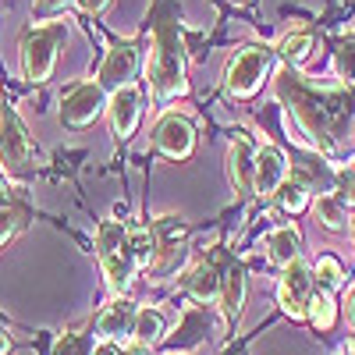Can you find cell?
<instances>
[{
  "instance_id": "1",
  "label": "cell",
  "mask_w": 355,
  "mask_h": 355,
  "mask_svg": "<svg viewBox=\"0 0 355 355\" xmlns=\"http://www.w3.org/2000/svg\"><path fill=\"white\" fill-rule=\"evenodd\" d=\"M277 96L291 107L299 128L320 146L323 153L334 150V139H338V125L348 117L355 96L348 85H320L309 82L299 71H281L277 75Z\"/></svg>"
},
{
  "instance_id": "2",
  "label": "cell",
  "mask_w": 355,
  "mask_h": 355,
  "mask_svg": "<svg viewBox=\"0 0 355 355\" xmlns=\"http://www.w3.org/2000/svg\"><path fill=\"white\" fill-rule=\"evenodd\" d=\"M96 256H100V266H103L107 288L114 295H125L128 284L135 281V270H139L128 231L121 224H114V220H103L96 227Z\"/></svg>"
},
{
  "instance_id": "3",
  "label": "cell",
  "mask_w": 355,
  "mask_h": 355,
  "mask_svg": "<svg viewBox=\"0 0 355 355\" xmlns=\"http://www.w3.org/2000/svg\"><path fill=\"white\" fill-rule=\"evenodd\" d=\"M68 36V25L64 21H46L36 25L21 36V71L28 82H46L53 64H57V50H61Z\"/></svg>"
},
{
  "instance_id": "4",
  "label": "cell",
  "mask_w": 355,
  "mask_h": 355,
  "mask_svg": "<svg viewBox=\"0 0 355 355\" xmlns=\"http://www.w3.org/2000/svg\"><path fill=\"white\" fill-rule=\"evenodd\" d=\"M150 89L157 100H174L182 96L189 82H185V57H182V43L171 28L157 36V50H153V64H150Z\"/></svg>"
},
{
  "instance_id": "5",
  "label": "cell",
  "mask_w": 355,
  "mask_h": 355,
  "mask_svg": "<svg viewBox=\"0 0 355 355\" xmlns=\"http://www.w3.org/2000/svg\"><path fill=\"white\" fill-rule=\"evenodd\" d=\"M270 61H274V53L266 50V46H256V43L234 50L227 68H224V89H227V96H234V100L252 96L256 89L263 85V75L270 71Z\"/></svg>"
},
{
  "instance_id": "6",
  "label": "cell",
  "mask_w": 355,
  "mask_h": 355,
  "mask_svg": "<svg viewBox=\"0 0 355 355\" xmlns=\"http://www.w3.org/2000/svg\"><path fill=\"white\" fill-rule=\"evenodd\" d=\"M103 110H107V93L100 89V82H78L61 100V121L68 128H89Z\"/></svg>"
},
{
  "instance_id": "7",
  "label": "cell",
  "mask_w": 355,
  "mask_h": 355,
  "mask_svg": "<svg viewBox=\"0 0 355 355\" xmlns=\"http://www.w3.org/2000/svg\"><path fill=\"white\" fill-rule=\"evenodd\" d=\"M313 266L306 259H295L284 266V274H281V284H277V306L291 316V320H302L306 316V306L313 299Z\"/></svg>"
},
{
  "instance_id": "8",
  "label": "cell",
  "mask_w": 355,
  "mask_h": 355,
  "mask_svg": "<svg viewBox=\"0 0 355 355\" xmlns=\"http://www.w3.org/2000/svg\"><path fill=\"white\" fill-rule=\"evenodd\" d=\"M33 164V142L15 110H0V167L8 174H21Z\"/></svg>"
},
{
  "instance_id": "9",
  "label": "cell",
  "mask_w": 355,
  "mask_h": 355,
  "mask_svg": "<svg viewBox=\"0 0 355 355\" xmlns=\"http://www.w3.org/2000/svg\"><path fill=\"white\" fill-rule=\"evenodd\" d=\"M153 146L167 160H189L196 150V128L182 114H164L153 128Z\"/></svg>"
},
{
  "instance_id": "10",
  "label": "cell",
  "mask_w": 355,
  "mask_h": 355,
  "mask_svg": "<svg viewBox=\"0 0 355 355\" xmlns=\"http://www.w3.org/2000/svg\"><path fill=\"white\" fill-rule=\"evenodd\" d=\"M135 71H139V46L135 43H121V46L107 50L96 82H100L103 93H114V89H121V85H132Z\"/></svg>"
},
{
  "instance_id": "11",
  "label": "cell",
  "mask_w": 355,
  "mask_h": 355,
  "mask_svg": "<svg viewBox=\"0 0 355 355\" xmlns=\"http://www.w3.org/2000/svg\"><path fill=\"white\" fill-rule=\"evenodd\" d=\"M256 153L259 146L249 139V132H234L231 146H227V178L234 192H252L256 185Z\"/></svg>"
},
{
  "instance_id": "12",
  "label": "cell",
  "mask_w": 355,
  "mask_h": 355,
  "mask_svg": "<svg viewBox=\"0 0 355 355\" xmlns=\"http://www.w3.org/2000/svg\"><path fill=\"white\" fill-rule=\"evenodd\" d=\"M135 316H139V309H135V302L132 299H125V295H117L114 302H107L103 306V313L96 316V334L103 338V341H128L132 334H135Z\"/></svg>"
},
{
  "instance_id": "13",
  "label": "cell",
  "mask_w": 355,
  "mask_h": 355,
  "mask_svg": "<svg viewBox=\"0 0 355 355\" xmlns=\"http://www.w3.org/2000/svg\"><path fill=\"white\" fill-rule=\"evenodd\" d=\"M288 182V157L281 146H259L256 153V185L252 192L256 196H277V189Z\"/></svg>"
},
{
  "instance_id": "14",
  "label": "cell",
  "mask_w": 355,
  "mask_h": 355,
  "mask_svg": "<svg viewBox=\"0 0 355 355\" xmlns=\"http://www.w3.org/2000/svg\"><path fill=\"white\" fill-rule=\"evenodd\" d=\"M107 114H110V128L117 139H128L139 125V114H142V96L135 85H121L107 96Z\"/></svg>"
},
{
  "instance_id": "15",
  "label": "cell",
  "mask_w": 355,
  "mask_h": 355,
  "mask_svg": "<svg viewBox=\"0 0 355 355\" xmlns=\"http://www.w3.org/2000/svg\"><path fill=\"white\" fill-rule=\"evenodd\" d=\"M266 259L274 266H288L295 259H302V234L295 224H284L277 231L266 234Z\"/></svg>"
},
{
  "instance_id": "16",
  "label": "cell",
  "mask_w": 355,
  "mask_h": 355,
  "mask_svg": "<svg viewBox=\"0 0 355 355\" xmlns=\"http://www.w3.org/2000/svg\"><path fill=\"white\" fill-rule=\"evenodd\" d=\"M185 288H189V295L196 302H214V299H220V270L214 263H196V266H189V274H185Z\"/></svg>"
},
{
  "instance_id": "17",
  "label": "cell",
  "mask_w": 355,
  "mask_h": 355,
  "mask_svg": "<svg viewBox=\"0 0 355 355\" xmlns=\"http://www.w3.org/2000/svg\"><path fill=\"white\" fill-rule=\"evenodd\" d=\"M220 302H224V313L231 320L242 316V306H245V270L239 263L224 266V274H220Z\"/></svg>"
},
{
  "instance_id": "18",
  "label": "cell",
  "mask_w": 355,
  "mask_h": 355,
  "mask_svg": "<svg viewBox=\"0 0 355 355\" xmlns=\"http://www.w3.org/2000/svg\"><path fill=\"white\" fill-rule=\"evenodd\" d=\"M316 220L331 231H345L348 227V202L338 192H323L316 199Z\"/></svg>"
},
{
  "instance_id": "19",
  "label": "cell",
  "mask_w": 355,
  "mask_h": 355,
  "mask_svg": "<svg viewBox=\"0 0 355 355\" xmlns=\"http://www.w3.org/2000/svg\"><path fill=\"white\" fill-rule=\"evenodd\" d=\"M164 331H167L164 313L146 306V309H139V316H135V334H132V341H139V345L150 348L153 341H160V338H164Z\"/></svg>"
},
{
  "instance_id": "20",
  "label": "cell",
  "mask_w": 355,
  "mask_h": 355,
  "mask_svg": "<svg viewBox=\"0 0 355 355\" xmlns=\"http://www.w3.org/2000/svg\"><path fill=\"white\" fill-rule=\"evenodd\" d=\"M306 316L313 320V327L316 331H331L334 327V320H338V306H334V299H331V291H313V299H309V306H306Z\"/></svg>"
},
{
  "instance_id": "21",
  "label": "cell",
  "mask_w": 355,
  "mask_h": 355,
  "mask_svg": "<svg viewBox=\"0 0 355 355\" xmlns=\"http://www.w3.org/2000/svg\"><path fill=\"white\" fill-rule=\"evenodd\" d=\"M128 239H132V252H135V263H139V266H153V263H157V249H160L157 231L135 227V231H128Z\"/></svg>"
},
{
  "instance_id": "22",
  "label": "cell",
  "mask_w": 355,
  "mask_h": 355,
  "mask_svg": "<svg viewBox=\"0 0 355 355\" xmlns=\"http://www.w3.org/2000/svg\"><path fill=\"white\" fill-rule=\"evenodd\" d=\"M313 281H316L323 291H334V288L345 284V266H341L334 256H320V259L313 263Z\"/></svg>"
},
{
  "instance_id": "23",
  "label": "cell",
  "mask_w": 355,
  "mask_h": 355,
  "mask_svg": "<svg viewBox=\"0 0 355 355\" xmlns=\"http://www.w3.org/2000/svg\"><path fill=\"white\" fill-rule=\"evenodd\" d=\"M281 53H284V61L295 68V64H306L309 61V53H313V36L309 33H288L281 40Z\"/></svg>"
},
{
  "instance_id": "24",
  "label": "cell",
  "mask_w": 355,
  "mask_h": 355,
  "mask_svg": "<svg viewBox=\"0 0 355 355\" xmlns=\"http://www.w3.org/2000/svg\"><path fill=\"white\" fill-rule=\"evenodd\" d=\"M277 206L284 214H302L306 206H309V189L302 182H284L277 189Z\"/></svg>"
},
{
  "instance_id": "25",
  "label": "cell",
  "mask_w": 355,
  "mask_h": 355,
  "mask_svg": "<svg viewBox=\"0 0 355 355\" xmlns=\"http://www.w3.org/2000/svg\"><path fill=\"white\" fill-rule=\"evenodd\" d=\"M93 334L89 331H68V334H61L57 338V345H53V355H93Z\"/></svg>"
},
{
  "instance_id": "26",
  "label": "cell",
  "mask_w": 355,
  "mask_h": 355,
  "mask_svg": "<svg viewBox=\"0 0 355 355\" xmlns=\"http://www.w3.org/2000/svg\"><path fill=\"white\" fill-rule=\"evenodd\" d=\"M334 68H338V75H341L345 85H355V33L341 43V50L334 57Z\"/></svg>"
},
{
  "instance_id": "27",
  "label": "cell",
  "mask_w": 355,
  "mask_h": 355,
  "mask_svg": "<svg viewBox=\"0 0 355 355\" xmlns=\"http://www.w3.org/2000/svg\"><path fill=\"white\" fill-rule=\"evenodd\" d=\"M15 227H18V217H15V210H8V206H0V245H4L11 234H15Z\"/></svg>"
},
{
  "instance_id": "28",
  "label": "cell",
  "mask_w": 355,
  "mask_h": 355,
  "mask_svg": "<svg viewBox=\"0 0 355 355\" xmlns=\"http://www.w3.org/2000/svg\"><path fill=\"white\" fill-rule=\"evenodd\" d=\"M68 4L71 0H33V11L40 18H46V15H57V11H68Z\"/></svg>"
},
{
  "instance_id": "29",
  "label": "cell",
  "mask_w": 355,
  "mask_h": 355,
  "mask_svg": "<svg viewBox=\"0 0 355 355\" xmlns=\"http://www.w3.org/2000/svg\"><path fill=\"white\" fill-rule=\"evenodd\" d=\"M341 199H345L348 206H355V167H348V171L341 174Z\"/></svg>"
},
{
  "instance_id": "30",
  "label": "cell",
  "mask_w": 355,
  "mask_h": 355,
  "mask_svg": "<svg viewBox=\"0 0 355 355\" xmlns=\"http://www.w3.org/2000/svg\"><path fill=\"white\" fill-rule=\"evenodd\" d=\"M78 8H82L85 15H100V11L107 8V0H78Z\"/></svg>"
},
{
  "instance_id": "31",
  "label": "cell",
  "mask_w": 355,
  "mask_h": 355,
  "mask_svg": "<svg viewBox=\"0 0 355 355\" xmlns=\"http://www.w3.org/2000/svg\"><path fill=\"white\" fill-rule=\"evenodd\" d=\"M93 355H121V348H117L114 341H100V345L93 348Z\"/></svg>"
},
{
  "instance_id": "32",
  "label": "cell",
  "mask_w": 355,
  "mask_h": 355,
  "mask_svg": "<svg viewBox=\"0 0 355 355\" xmlns=\"http://www.w3.org/2000/svg\"><path fill=\"white\" fill-rule=\"evenodd\" d=\"M121 355H150V348L139 345V341H128V345L121 348Z\"/></svg>"
},
{
  "instance_id": "33",
  "label": "cell",
  "mask_w": 355,
  "mask_h": 355,
  "mask_svg": "<svg viewBox=\"0 0 355 355\" xmlns=\"http://www.w3.org/2000/svg\"><path fill=\"white\" fill-rule=\"evenodd\" d=\"M345 316H348V323L355 327V288H352V295H348V302H345Z\"/></svg>"
},
{
  "instance_id": "34",
  "label": "cell",
  "mask_w": 355,
  "mask_h": 355,
  "mask_svg": "<svg viewBox=\"0 0 355 355\" xmlns=\"http://www.w3.org/2000/svg\"><path fill=\"white\" fill-rule=\"evenodd\" d=\"M11 352V338H8V331L0 327V355H8Z\"/></svg>"
},
{
  "instance_id": "35",
  "label": "cell",
  "mask_w": 355,
  "mask_h": 355,
  "mask_svg": "<svg viewBox=\"0 0 355 355\" xmlns=\"http://www.w3.org/2000/svg\"><path fill=\"white\" fill-rule=\"evenodd\" d=\"M0 199H4V178H0Z\"/></svg>"
},
{
  "instance_id": "36",
  "label": "cell",
  "mask_w": 355,
  "mask_h": 355,
  "mask_svg": "<svg viewBox=\"0 0 355 355\" xmlns=\"http://www.w3.org/2000/svg\"><path fill=\"white\" fill-rule=\"evenodd\" d=\"M352 139H355V117H352Z\"/></svg>"
},
{
  "instance_id": "37",
  "label": "cell",
  "mask_w": 355,
  "mask_h": 355,
  "mask_svg": "<svg viewBox=\"0 0 355 355\" xmlns=\"http://www.w3.org/2000/svg\"><path fill=\"white\" fill-rule=\"evenodd\" d=\"M352 234H355V220H352Z\"/></svg>"
}]
</instances>
